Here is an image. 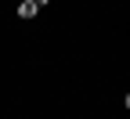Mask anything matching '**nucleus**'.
Masks as SVG:
<instances>
[{
  "mask_svg": "<svg viewBox=\"0 0 130 119\" xmlns=\"http://www.w3.org/2000/svg\"><path fill=\"white\" fill-rule=\"evenodd\" d=\"M18 4H22V0H18Z\"/></svg>",
  "mask_w": 130,
  "mask_h": 119,
  "instance_id": "7ed1b4c3",
  "label": "nucleus"
},
{
  "mask_svg": "<svg viewBox=\"0 0 130 119\" xmlns=\"http://www.w3.org/2000/svg\"><path fill=\"white\" fill-rule=\"evenodd\" d=\"M32 4H36V11H40V7H47V4H51V0H32Z\"/></svg>",
  "mask_w": 130,
  "mask_h": 119,
  "instance_id": "f03ea898",
  "label": "nucleus"
},
{
  "mask_svg": "<svg viewBox=\"0 0 130 119\" xmlns=\"http://www.w3.org/2000/svg\"><path fill=\"white\" fill-rule=\"evenodd\" d=\"M18 18H36V4L32 0H22L18 4Z\"/></svg>",
  "mask_w": 130,
  "mask_h": 119,
  "instance_id": "f257e3e1",
  "label": "nucleus"
}]
</instances>
